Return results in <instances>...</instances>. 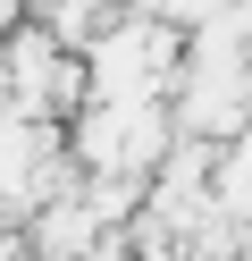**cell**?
I'll use <instances>...</instances> for the list:
<instances>
[{
  "label": "cell",
  "mask_w": 252,
  "mask_h": 261,
  "mask_svg": "<svg viewBox=\"0 0 252 261\" xmlns=\"http://www.w3.org/2000/svg\"><path fill=\"white\" fill-rule=\"evenodd\" d=\"M101 244H109V227L93 219L84 194H50V202L25 219V253H34V261H93Z\"/></svg>",
  "instance_id": "obj_1"
}]
</instances>
